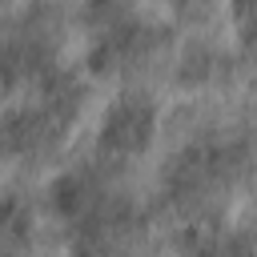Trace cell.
<instances>
[{"instance_id": "cell-2", "label": "cell", "mask_w": 257, "mask_h": 257, "mask_svg": "<svg viewBox=\"0 0 257 257\" xmlns=\"http://www.w3.org/2000/svg\"><path fill=\"white\" fill-rule=\"evenodd\" d=\"M0 4H4V0H0Z\"/></svg>"}, {"instance_id": "cell-1", "label": "cell", "mask_w": 257, "mask_h": 257, "mask_svg": "<svg viewBox=\"0 0 257 257\" xmlns=\"http://www.w3.org/2000/svg\"><path fill=\"white\" fill-rule=\"evenodd\" d=\"M153 137V104L141 96H120L100 124V145L116 157H133L149 145Z\"/></svg>"}]
</instances>
